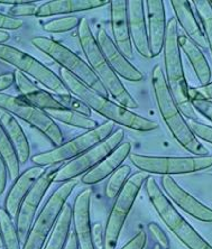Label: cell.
Wrapping results in <instances>:
<instances>
[{
  "label": "cell",
  "mask_w": 212,
  "mask_h": 249,
  "mask_svg": "<svg viewBox=\"0 0 212 249\" xmlns=\"http://www.w3.org/2000/svg\"><path fill=\"white\" fill-rule=\"evenodd\" d=\"M0 233L6 249H21L16 223L5 208H0Z\"/></svg>",
  "instance_id": "cell-30"
},
{
  "label": "cell",
  "mask_w": 212,
  "mask_h": 249,
  "mask_svg": "<svg viewBox=\"0 0 212 249\" xmlns=\"http://www.w3.org/2000/svg\"><path fill=\"white\" fill-rule=\"evenodd\" d=\"M148 178V173L146 172H136L128 178L125 186L117 196L106 225L104 249H116L124 223L134 206L138 192Z\"/></svg>",
  "instance_id": "cell-9"
},
{
  "label": "cell",
  "mask_w": 212,
  "mask_h": 249,
  "mask_svg": "<svg viewBox=\"0 0 212 249\" xmlns=\"http://www.w3.org/2000/svg\"><path fill=\"white\" fill-rule=\"evenodd\" d=\"M110 17L113 42L127 58H133V43H131L129 25H128L126 0L110 1Z\"/></svg>",
  "instance_id": "cell-20"
},
{
  "label": "cell",
  "mask_w": 212,
  "mask_h": 249,
  "mask_svg": "<svg viewBox=\"0 0 212 249\" xmlns=\"http://www.w3.org/2000/svg\"><path fill=\"white\" fill-rule=\"evenodd\" d=\"M147 241V235L144 230H141L136 236L128 241L125 246L120 249H144Z\"/></svg>",
  "instance_id": "cell-41"
},
{
  "label": "cell",
  "mask_w": 212,
  "mask_h": 249,
  "mask_svg": "<svg viewBox=\"0 0 212 249\" xmlns=\"http://www.w3.org/2000/svg\"><path fill=\"white\" fill-rule=\"evenodd\" d=\"M15 83L20 91L21 97L26 99L27 101L31 102L36 107L43 109V110H51V109H63L65 108L55 97L47 91L41 89L33 83L23 72L15 71Z\"/></svg>",
  "instance_id": "cell-23"
},
{
  "label": "cell",
  "mask_w": 212,
  "mask_h": 249,
  "mask_svg": "<svg viewBox=\"0 0 212 249\" xmlns=\"http://www.w3.org/2000/svg\"><path fill=\"white\" fill-rule=\"evenodd\" d=\"M78 183L76 178H73V180L64 182L60 188L53 192L42 211L39 212L38 217L33 223L21 249L44 248L65 203H67V200L71 196L73 190L76 188Z\"/></svg>",
  "instance_id": "cell-7"
},
{
  "label": "cell",
  "mask_w": 212,
  "mask_h": 249,
  "mask_svg": "<svg viewBox=\"0 0 212 249\" xmlns=\"http://www.w3.org/2000/svg\"><path fill=\"white\" fill-rule=\"evenodd\" d=\"M130 162L138 170L151 174L173 175L188 174L208 170L212 166V156H147L141 154L131 153Z\"/></svg>",
  "instance_id": "cell-11"
},
{
  "label": "cell",
  "mask_w": 212,
  "mask_h": 249,
  "mask_svg": "<svg viewBox=\"0 0 212 249\" xmlns=\"http://www.w3.org/2000/svg\"><path fill=\"white\" fill-rule=\"evenodd\" d=\"M190 93V101H191V105L194 110L201 113L203 117H206L208 120H210L212 123V101L207 100L200 96H196L193 92H191L189 89Z\"/></svg>",
  "instance_id": "cell-35"
},
{
  "label": "cell",
  "mask_w": 212,
  "mask_h": 249,
  "mask_svg": "<svg viewBox=\"0 0 212 249\" xmlns=\"http://www.w3.org/2000/svg\"><path fill=\"white\" fill-rule=\"evenodd\" d=\"M147 12V32L149 50L152 58L159 56L164 49L166 37V17L165 7L162 0H147L145 1Z\"/></svg>",
  "instance_id": "cell-19"
},
{
  "label": "cell",
  "mask_w": 212,
  "mask_h": 249,
  "mask_svg": "<svg viewBox=\"0 0 212 249\" xmlns=\"http://www.w3.org/2000/svg\"><path fill=\"white\" fill-rule=\"evenodd\" d=\"M91 196L92 189L83 190L76 196L72 208V223L80 249H97L92 240V226L90 220Z\"/></svg>",
  "instance_id": "cell-17"
},
{
  "label": "cell",
  "mask_w": 212,
  "mask_h": 249,
  "mask_svg": "<svg viewBox=\"0 0 212 249\" xmlns=\"http://www.w3.org/2000/svg\"><path fill=\"white\" fill-rule=\"evenodd\" d=\"M96 38L106 60L108 61V63L110 64V67L119 78L131 82H140L144 80V74L120 52V50L117 47L113 39L108 35L105 28L99 27Z\"/></svg>",
  "instance_id": "cell-15"
},
{
  "label": "cell",
  "mask_w": 212,
  "mask_h": 249,
  "mask_svg": "<svg viewBox=\"0 0 212 249\" xmlns=\"http://www.w3.org/2000/svg\"><path fill=\"white\" fill-rule=\"evenodd\" d=\"M191 5H194L198 13L201 26L203 28L206 41L209 47L212 56V6L208 0H194L191 1Z\"/></svg>",
  "instance_id": "cell-32"
},
{
  "label": "cell",
  "mask_w": 212,
  "mask_h": 249,
  "mask_svg": "<svg viewBox=\"0 0 212 249\" xmlns=\"http://www.w3.org/2000/svg\"><path fill=\"white\" fill-rule=\"evenodd\" d=\"M0 156L5 160L7 168H8L10 180L15 182L19 177L20 164L18 162L16 152H15L12 142H10L1 124H0Z\"/></svg>",
  "instance_id": "cell-31"
},
{
  "label": "cell",
  "mask_w": 212,
  "mask_h": 249,
  "mask_svg": "<svg viewBox=\"0 0 212 249\" xmlns=\"http://www.w3.org/2000/svg\"><path fill=\"white\" fill-rule=\"evenodd\" d=\"M78 36L80 45H81L82 52L85 53L88 64L96 73L101 83L107 89L108 93L115 98L119 102V105L124 106L129 110L138 108L137 101L128 92L125 86L120 81L119 76L116 74L110 64L106 60L99 45H98L96 36L93 35L86 18H81V20H80Z\"/></svg>",
  "instance_id": "cell-3"
},
{
  "label": "cell",
  "mask_w": 212,
  "mask_h": 249,
  "mask_svg": "<svg viewBox=\"0 0 212 249\" xmlns=\"http://www.w3.org/2000/svg\"><path fill=\"white\" fill-rule=\"evenodd\" d=\"M190 91L196 96H200L207 100L212 101V82L206 84V86H201L199 88H190Z\"/></svg>",
  "instance_id": "cell-43"
},
{
  "label": "cell",
  "mask_w": 212,
  "mask_h": 249,
  "mask_svg": "<svg viewBox=\"0 0 212 249\" xmlns=\"http://www.w3.org/2000/svg\"><path fill=\"white\" fill-rule=\"evenodd\" d=\"M148 229L149 231L152 232V235L154 236L155 239L157 240V243L162 249H169L170 248V241L169 238H167V235L164 232V230L160 228V227L157 225L155 222H152L148 225Z\"/></svg>",
  "instance_id": "cell-40"
},
{
  "label": "cell",
  "mask_w": 212,
  "mask_h": 249,
  "mask_svg": "<svg viewBox=\"0 0 212 249\" xmlns=\"http://www.w3.org/2000/svg\"><path fill=\"white\" fill-rule=\"evenodd\" d=\"M72 225V208L65 204L43 249H64L67 246Z\"/></svg>",
  "instance_id": "cell-28"
},
{
  "label": "cell",
  "mask_w": 212,
  "mask_h": 249,
  "mask_svg": "<svg viewBox=\"0 0 212 249\" xmlns=\"http://www.w3.org/2000/svg\"><path fill=\"white\" fill-rule=\"evenodd\" d=\"M64 249H80L79 248V243H78V238H76L74 230L70 232V236H69L67 246H65Z\"/></svg>",
  "instance_id": "cell-46"
},
{
  "label": "cell",
  "mask_w": 212,
  "mask_h": 249,
  "mask_svg": "<svg viewBox=\"0 0 212 249\" xmlns=\"http://www.w3.org/2000/svg\"><path fill=\"white\" fill-rule=\"evenodd\" d=\"M124 137H125V133H124L122 128L115 130L105 141L100 142L99 144L88 149L87 152L75 157L74 160L62 165V167L57 172L54 182L64 183L73 180V178H76L80 175L88 173V172L96 167L100 162H102L108 155H110L122 144Z\"/></svg>",
  "instance_id": "cell-13"
},
{
  "label": "cell",
  "mask_w": 212,
  "mask_h": 249,
  "mask_svg": "<svg viewBox=\"0 0 212 249\" xmlns=\"http://www.w3.org/2000/svg\"><path fill=\"white\" fill-rule=\"evenodd\" d=\"M57 100L60 101L65 108L71 109V110H74V111H78L87 117L91 116V109L88 107L85 102L81 101L76 97L72 96V94H70V96L57 97Z\"/></svg>",
  "instance_id": "cell-36"
},
{
  "label": "cell",
  "mask_w": 212,
  "mask_h": 249,
  "mask_svg": "<svg viewBox=\"0 0 212 249\" xmlns=\"http://www.w3.org/2000/svg\"><path fill=\"white\" fill-rule=\"evenodd\" d=\"M3 246V241H2V238H1V233H0V247Z\"/></svg>",
  "instance_id": "cell-49"
},
{
  "label": "cell",
  "mask_w": 212,
  "mask_h": 249,
  "mask_svg": "<svg viewBox=\"0 0 212 249\" xmlns=\"http://www.w3.org/2000/svg\"><path fill=\"white\" fill-rule=\"evenodd\" d=\"M160 184L165 196L186 213L200 221L212 222V209L204 206L194 196L186 192L170 175H164L160 180Z\"/></svg>",
  "instance_id": "cell-16"
},
{
  "label": "cell",
  "mask_w": 212,
  "mask_h": 249,
  "mask_svg": "<svg viewBox=\"0 0 212 249\" xmlns=\"http://www.w3.org/2000/svg\"><path fill=\"white\" fill-rule=\"evenodd\" d=\"M0 60L13 65L24 74L32 76L46 89L57 94V97L71 94L62 79L52 70L44 65L42 62L36 60L35 57L16 49V47L1 44L0 45Z\"/></svg>",
  "instance_id": "cell-10"
},
{
  "label": "cell",
  "mask_w": 212,
  "mask_h": 249,
  "mask_svg": "<svg viewBox=\"0 0 212 249\" xmlns=\"http://www.w3.org/2000/svg\"><path fill=\"white\" fill-rule=\"evenodd\" d=\"M178 43H180L181 51H183L185 55L188 56L201 86H206V84L210 83L211 69L200 47L193 43L186 35L178 36Z\"/></svg>",
  "instance_id": "cell-27"
},
{
  "label": "cell",
  "mask_w": 212,
  "mask_h": 249,
  "mask_svg": "<svg viewBox=\"0 0 212 249\" xmlns=\"http://www.w3.org/2000/svg\"><path fill=\"white\" fill-rule=\"evenodd\" d=\"M10 39V34L7 31H2V29H0V45L1 44H5L7 43Z\"/></svg>",
  "instance_id": "cell-47"
},
{
  "label": "cell",
  "mask_w": 212,
  "mask_h": 249,
  "mask_svg": "<svg viewBox=\"0 0 212 249\" xmlns=\"http://www.w3.org/2000/svg\"><path fill=\"white\" fill-rule=\"evenodd\" d=\"M188 124L190 128H191V130L193 131V134H194L196 137L200 138L201 141L212 144V127L211 126L200 123L199 120L198 122H196V120H190Z\"/></svg>",
  "instance_id": "cell-38"
},
{
  "label": "cell",
  "mask_w": 212,
  "mask_h": 249,
  "mask_svg": "<svg viewBox=\"0 0 212 249\" xmlns=\"http://www.w3.org/2000/svg\"><path fill=\"white\" fill-rule=\"evenodd\" d=\"M61 167V164H56V165L45 168V172L38 178L37 182L35 183L26 197L21 202L19 211H18L16 217V226L21 241H25V239H26L29 230H31L33 223H34L33 221H34L36 211H37L46 191L55 180L57 172Z\"/></svg>",
  "instance_id": "cell-14"
},
{
  "label": "cell",
  "mask_w": 212,
  "mask_h": 249,
  "mask_svg": "<svg viewBox=\"0 0 212 249\" xmlns=\"http://www.w3.org/2000/svg\"><path fill=\"white\" fill-rule=\"evenodd\" d=\"M60 78L68 88V90L80 100L101 116L110 120V122L122 124L124 127L136 131H152L159 128V124L153 120L144 118L137 113H134L122 105L116 104L108 98L97 93L79 79L73 76L67 70H60Z\"/></svg>",
  "instance_id": "cell-1"
},
{
  "label": "cell",
  "mask_w": 212,
  "mask_h": 249,
  "mask_svg": "<svg viewBox=\"0 0 212 249\" xmlns=\"http://www.w3.org/2000/svg\"><path fill=\"white\" fill-rule=\"evenodd\" d=\"M146 192L160 219L186 247L189 249H212L211 245L178 213L154 178L149 177L146 181Z\"/></svg>",
  "instance_id": "cell-5"
},
{
  "label": "cell",
  "mask_w": 212,
  "mask_h": 249,
  "mask_svg": "<svg viewBox=\"0 0 212 249\" xmlns=\"http://www.w3.org/2000/svg\"><path fill=\"white\" fill-rule=\"evenodd\" d=\"M15 83V76L14 73H5V74H0V93L2 91L8 89Z\"/></svg>",
  "instance_id": "cell-45"
},
{
  "label": "cell",
  "mask_w": 212,
  "mask_h": 249,
  "mask_svg": "<svg viewBox=\"0 0 212 249\" xmlns=\"http://www.w3.org/2000/svg\"><path fill=\"white\" fill-rule=\"evenodd\" d=\"M210 3H211V6H212V1H210Z\"/></svg>",
  "instance_id": "cell-51"
},
{
  "label": "cell",
  "mask_w": 212,
  "mask_h": 249,
  "mask_svg": "<svg viewBox=\"0 0 212 249\" xmlns=\"http://www.w3.org/2000/svg\"><path fill=\"white\" fill-rule=\"evenodd\" d=\"M106 5H110L107 0H57V1H47L39 6L36 17H50L55 15L72 14L86 10L101 8Z\"/></svg>",
  "instance_id": "cell-25"
},
{
  "label": "cell",
  "mask_w": 212,
  "mask_h": 249,
  "mask_svg": "<svg viewBox=\"0 0 212 249\" xmlns=\"http://www.w3.org/2000/svg\"><path fill=\"white\" fill-rule=\"evenodd\" d=\"M51 118L56 122L67 124L69 126L81 128V129L92 130L98 127L96 120H93L90 117H87L78 111L71 110V109L63 108V109H51V110H45Z\"/></svg>",
  "instance_id": "cell-29"
},
{
  "label": "cell",
  "mask_w": 212,
  "mask_h": 249,
  "mask_svg": "<svg viewBox=\"0 0 212 249\" xmlns=\"http://www.w3.org/2000/svg\"><path fill=\"white\" fill-rule=\"evenodd\" d=\"M92 240L96 248L104 249L105 245V232L101 222H97L92 226Z\"/></svg>",
  "instance_id": "cell-42"
},
{
  "label": "cell",
  "mask_w": 212,
  "mask_h": 249,
  "mask_svg": "<svg viewBox=\"0 0 212 249\" xmlns=\"http://www.w3.org/2000/svg\"><path fill=\"white\" fill-rule=\"evenodd\" d=\"M152 87L159 110L175 141L184 149L194 154L195 156L208 155V149L193 134L189 124L185 122L183 113L177 107L170 90L165 73L160 65H155L153 68Z\"/></svg>",
  "instance_id": "cell-2"
},
{
  "label": "cell",
  "mask_w": 212,
  "mask_h": 249,
  "mask_svg": "<svg viewBox=\"0 0 212 249\" xmlns=\"http://www.w3.org/2000/svg\"><path fill=\"white\" fill-rule=\"evenodd\" d=\"M32 44L36 49L42 51L44 54L55 61L58 65H61L62 69L67 70L69 73H71L73 76H75L97 93L106 98L109 97L107 89L101 83L96 73L92 71L90 65L63 44L43 36L33 38Z\"/></svg>",
  "instance_id": "cell-6"
},
{
  "label": "cell",
  "mask_w": 212,
  "mask_h": 249,
  "mask_svg": "<svg viewBox=\"0 0 212 249\" xmlns=\"http://www.w3.org/2000/svg\"><path fill=\"white\" fill-rule=\"evenodd\" d=\"M0 124H2L3 129L16 152L18 162L19 164H25L31 155V147H29L27 137L23 128L14 115L2 108H0Z\"/></svg>",
  "instance_id": "cell-26"
},
{
  "label": "cell",
  "mask_w": 212,
  "mask_h": 249,
  "mask_svg": "<svg viewBox=\"0 0 212 249\" xmlns=\"http://www.w3.org/2000/svg\"><path fill=\"white\" fill-rule=\"evenodd\" d=\"M171 6L174 10L177 23L183 28L186 36L200 49L206 50L208 47L206 36H204L202 27L200 26L194 16L191 2L188 0H174V1H171Z\"/></svg>",
  "instance_id": "cell-24"
},
{
  "label": "cell",
  "mask_w": 212,
  "mask_h": 249,
  "mask_svg": "<svg viewBox=\"0 0 212 249\" xmlns=\"http://www.w3.org/2000/svg\"><path fill=\"white\" fill-rule=\"evenodd\" d=\"M0 108L18 117L31 124L50 139L56 147L63 144V134L61 128L43 109L36 107L23 97H13L0 93Z\"/></svg>",
  "instance_id": "cell-12"
},
{
  "label": "cell",
  "mask_w": 212,
  "mask_h": 249,
  "mask_svg": "<svg viewBox=\"0 0 212 249\" xmlns=\"http://www.w3.org/2000/svg\"><path fill=\"white\" fill-rule=\"evenodd\" d=\"M80 20L81 19L75 16L56 18V19L46 21L45 24H43L42 28L47 33L70 32L72 29L79 27Z\"/></svg>",
  "instance_id": "cell-34"
},
{
  "label": "cell",
  "mask_w": 212,
  "mask_h": 249,
  "mask_svg": "<svg viewBox=\"0 0 212 249\" xmlns=\"http://www.w3.org/2000/svg\"><path fill=\"white\" fill-rule=\"evenodd\" d=\"M21 1H16V0H0V5H7V6H16Z\"/></svg>",
  "instance_id": "cell-48"
},
{
  "label": "cell",
  "mask_w": 212,
  "mask_h": 249,
  "mask_svg": "<svg viewBox=\"0 0 212 249\" xmlns=\"http://www.w3.org/2000/svg\"><path fill=\"white\" fill-rule=\"evenodd\" d=\"M45 168L41 166H34L27 168L23 174H20L14 182L12 189L9 190L5 200V209L13 219L17 217L20 204L31 191V189L39 178L42 177Z\"/></svg>",
  "instance_id": "cell-21"
},
{
  "label": "cell",
  "mask_w": 212,
  "mask_h": 249,
  "mask_svg": "<svg viewBox=\"0 0 212 249\" xmlns=\"http://www.w3.org/2000/svg\"><path fill=\"white\" fill-rule=\"evenodd\" d=\"M131 154L130 142H122L110 155L82 177V183L86 185H94L110 177L123 165L124 160Z\"/></svg>",
  "instance_id": "cell-22"
},
{
  "label": "cell",
  "mask_w": 212,
  "mask_h": 249,
  "mask_svg": "<svg viewBox=\"0 0 212 249\" xmlns=\"http://www.w3.org/2000/svg\"><path fill=\"white\" fill-rule=\"evenodd\" d=\"M127 12L131 43L142 57L152 58L145 16V1L128 0Z\"/></svg>",
  "instance_id": "cell-18"
},
{
  "label": "cell",
  "mask_w": 212,
  "mask_h": 249,
  "mask_svg": "<svg viewBox=\"0 0 212 249\" xmlns=\"http://www.w3.org/2000/svg\"><path fill=\"white\" fill-rule=\"evenodd\" d=\"M24 26V21L20 18L12 17L9 15L0 13V29L2 31H16Z\"/></svg>",
  "instance_id": "cell-39"
},
{
  "label": "cell",
  "mask_w": 212,
  "mask_h": 249,
  "mask_svg": "<svg viewBox=\"0 0 212 249\" xmlns=\"http://www.w3.org/2000/svg\"><path fill=\"white\" fill-rule=\"evenodd\" d=\"M115 130V123L106 122L99 124L92 130H88L85 134L75 137L67 142H63L61 146L55 147L51 151L36 154L32 157V162L36 166L49 167L56 164H62L67 160H74L90 149L93 146L99 144L100 142L105 141L106 138L110 136Z\"/></svg>",
  "instance_id": "cell-8"
},
{
  "label": "cell",
  "mask_w": 212,
  "mask_h": 249,
  "mask_svg": "<svg viewBox=\"0 0 212 249\" xmlns=\"http://www.w3.org/2000/svg\"><path fill=\"white\" fill-rule=\"evenodd\" d=\"M178 23L177 18L172 17L167 23L166 37L164 43V63H165V76L170 90L173 94L177 107L183 116L190 120H196L195 110L190 101L189 86L186 82L183 63L181 57V47L178 43Z\"/></svg>",
  "instance_id": "cell-4"
},
{
  "label": "cell",
  "mask_w": 212,
  "mask_h": 249,
  "mask_svg": "<svg viewBox=\"0 0 212 249\" xmlns=\"http://www.w3.org/2000/svg\"><path fill=\"white\" fill-rule=\"evenodd\" d=\"M9 177V172L5 160H2V157L0 156V196L5 192L6 186H7V178Z\"/></svg>",
  "instance_id": "cell-44"
},
{
  "label": "cell",
  "mask_w": 212,
  "mask_h": 249,
  "mask_svg": "<svg viewBox=\"0 0 212 249\" xmlns=\"http://www.w3.org/2000/svg\"><path fill=\"white\" fill-rule=\"evenodd\" d=\"M39 7L35 2L31 1H21L16 6H13L9 9V16L12 17H28L36 16Z\"/></svg>",
  "instance_id": "cell-37"
},
{
  "label": "cell",
  "mask_w": 212,
  "mask_h": 249,
  "mask_svg": "<svg viewBox=\"0 0 212 249\" xmlns=\"http://www.w3.org/2000/svg\"><path fill=\"white\" fill-rule=\"evenodd\" d=\"M153 249H162V247H160L159 244H156V245H155V246H154V247H153Z\"/></svg>",
  "instance_id": "cell-50"
},
{
  "label": "cell",
  "mask_w": 212,
  "mask_h": 249,
  "mask_svg": "<svg viewBox=\"0 0 212 249\" xmlns=\"http://www.w3.org/2000/svg\"><path fill=\"white\" fill-rule=\"evenodd\" d=\"M131 173V168L129 165H122L115 173L110 175V178L108 180L107 185H106V196L108 199H113L117 197L122 189L125 186L126 182L128 181V177Z\"/></svg>",
  "instance_id": "cell-33"
}]
</instances>
